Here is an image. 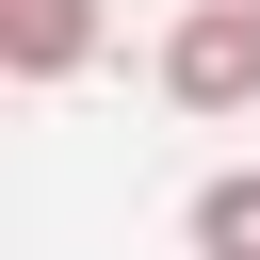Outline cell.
<instances>
[{"instance_id": "obj_1", "label": "cell", "mask_w": 260, "mask_h": 260, "mask_svg": "<svg viewBox=\"0 0 260 260\" xmlns=\"http://www.w3.org/2000/svg\"><path fill=\"white\" fill-rule=\"evenodd\" d=\"M162 98L179 114H260V16L244 0H179L162 16Z\"/></svg>"}, {"instance_id": "obj_2", "label": "cell", "mask_w": 260, "mask_h": 260, "mask_svg": "<svg viewBox=\"0 0 260 260\" xmlns=\"http://www.w3.org/2000/svg\"><path fill=\"white\" fill-rule=\"evenodd\" d=\"M98 0H0V81H81L98 65Z\"/></svg>"}, {"instance_id": "obj_3", "label": "cell", "mask_w": 260, "mask_h": 260, "mask_svg": "<svg viewBox=\"0 0 260 260\" xmlns=\"http://www.w3.org/2000/svg\"><path fill=\"white\" fill-rule=\"evenodd\" d=\"M179 244H195V260H260V162H228V179H195V211H179Z\"/></svg>"}, {"instance_id": "obj_4", "label": "cell", "mask_w": 260, "mask_h": 260, "mask_svg": "<svg viewBox=\"0 0 260 260\" xmlns=\"http://www.w3.org/2000/svg\"><path fill=\"white\" fill-rule=\"evenodd\" d=\"M244 16H260V0H244Z\"/></svg>"}]
</instances>
